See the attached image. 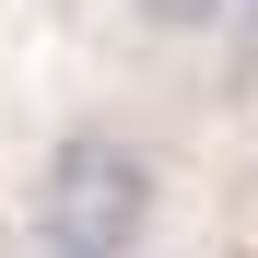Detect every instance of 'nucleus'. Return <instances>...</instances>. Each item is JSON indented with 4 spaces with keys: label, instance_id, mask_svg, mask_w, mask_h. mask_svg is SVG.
Wrapping results in <instances>:
<instances>
[{
    "label": "nucleus",
    "instance_id": "f257e3e1",
    "mask_svg": "<svg viewBox=\"0 0 258 258\" xmlns=\"http://www.w3.org/2000/svg\"><path fill=\"white\" fill-rule=\"evenodd\" d=\"M164 235V153L141 117L82 106L59 117V141L35 153L24 188V246H71V258H153Z\"/></svg>",
    "mask_w": 258,
    "mask_h": 258
},
{
    "label": "nucleus",
    "instance_id": "20e7f679",
    "mask_svg": "<svg viewBox=\"0 0 258 258\" xmlns=\"http://www.w3.org/2000/svg\"><path fill=\"white\" fill-rule=\"evenodd\" d=\"M24 258H71V246H24Z\"/></svg>",
    "mask_w": 258,
    "mask_h": 258
},
{
    "label": "nucleus",
    "instance_id": "7ed1b4c3",
    "mask_svg": "<svg viewBox=\"0 0 258 258\" xmlns=\"http://www.w3.org/2000/svg\"><path fill=\"white\" fill-rule=\"evenodd\" d=\"M153 258H235V246H153Z\"/></svg>",
    "mask_w": 258,
    "mask_h": 258
},
{
    "label": "nucleus",
    "instance_id": "f03ea898",
    "mask_svg": "<svg viewBox=\"0 0 258 258\" xmlns=\"http://www.w3.org/2000/svg\"><path fill=\"white\" fill-rule=\"evenodd\" d=\"M117 24H129V35H153V47H223L235 0H117Z\"/></svg>",
    "mask_w": 258,
    "mask_h": 258
}]
</instances>
